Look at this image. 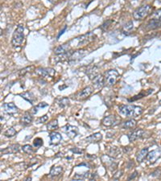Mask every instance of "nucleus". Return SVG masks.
<instances>
[{"label":"nucleus","instance_id":"1","mask_svg":"<svg viewBox=\"0 0 161 181\" xmlns=\"http://www.w3.org/2000/svg\"><path fill=\"white\" fill-rule=\"evenodd\" d=\"M143 108L134 105H121L118 107V113L126 118H136L142 114Z\"/></svg>","mask_w":161,"mask_h":181},{"label":"nucleus","instance_id":"2","mask_svg":"<svg viewBox=\"0 0 161 181\" xmlns=\"http://www.w3.org/2000/svg\"><path fill=\"white\" fill-rule=\"evenodd\" d=\"M96 39V36L94 34L93 32H88L86 34L81 35L80 36L77 37L75 39H72L71 41L69 42V44H74L76 43L75 47L77 48H80L82 46H85L87 44H90L91 42H93L94 39Z\"/></svg>","mask_w":161,"mask_h":181},{"label":"nucleus","instance_id":"3","mask_svg":"<svg viewBox=\"0 0 161 181\" xmlns=\"http://www.w3.org/2000/svg\"><path fill=\"white\" fill-rule=\"evenodd\" d=\"M24 27L23 24H19L15 30L13 32V36H12V44L14 46L15 48H18L20 47L23 43L24 40Z\"/></svg>","mask_w":161,"mask_h":181},{"label":"nucleus","instance_id":"4","mask_svg":"<svg viewBox=\"0 0 161 181\" xmlns=\"http://www.w3.org/2000/svg\"><path fill=\"white\" fill-rule=\"evenodd\" d=\"M152 12V7L151 5H143L142 7H139L134 12L133 17L136 20H143L147 18Z\"/></svg>","mask_w":161,"mask_h":181},{"label":"nucleus","instance_id":"5","mask_svg":"<svg viewBox=\"0 0 161 181\" xmlns=\"http://www.w3.org/2000/svg\"><path fill=\"white\" fill-rule=\"evenodd\" d=\"M119 77V73L117 70L115 69H111L106 71V74H105V82L106 85L108 86H113L116 84L118 80V78Z\"/></svg>","mask_w":161,"mask_h":181},{"label":"nucleus","instance_id":"6","mask_svg":"<svg viewBox=\"0 0 161 181\" xmlns=\"http://www.w3.org/2000/svg\"><path fill=\"white\" fill-rule=\"evenodd\" d=\"M36 73L40 77L46 79V80L53 79L56 74L55 70L51 68H39L36 70Z\"/></svg>","mask_w":161,"mask_h":181},{"label":"nucleus","instance_id":"7","mask_svg":"<svg viewBox=\"0 0 161 181\" xmlns=\"http://www.w3.org/2000/svg\"><path fill=\"white\" fill-rule=\"evenodd\" d=\"M106 154L113 159H118L122 157V151L119 147L111 146L106 148Z\"/></svg>","mask_w":161,"mask_h":181},{"label":"nucleus","instance_id":"8","mask_svg":"<svg viewBox=\"0 0 161 181\" xmlns=\"http://www.w3.org/2000/svg\"><path fill=\"white\" fill-rule=\"evenodd\" d=\"M92 83L95 89H97V90L101 89L104 85H106L105 77L101 74H98V75L95 76L92 79Z\"/></svg>","mask_w":161,"mask_h":181},{"label":"nucleus","instance_id":"9","mask_svg":"<svg viewBox=\"0 0 161 181\" xmlns=\"http://www.w3.org/2000/svg\"><path fill=\"white\" fill-rule=\"evenodd\" d=\"M63 129H64V133L66 134L67 136L70 138H74L77 135V134H78V129H77V127L74 126H71L69 124H67L66 126H64Z\"/></svg>","mask_w":161,"mask_h":181},{"label":"nucleus","instance_id":"10","mask_svg":"<svg viewBox=\"0 0 161 181\" xmlns=\"http://www.w3.org/2000/svg\"><path fill=\"white\" fill-rule=\"evenodd\" d=\"M161 157V151L160 150H155L152 151V152L147 154V160L150 163H156L158 159Z\"/></svg>","mask_w":161,"mask_h":181},{"label":"nucleus","instance_id":"11","mask_svg":"<svg viewBox=\"0 0 161 181\" xmlns=\"http://www.w3.org/2000/svg\"><path fill=\"white\" fill-rule=\"evenodd\" d=\"M118 119L115 115H109L107 117H105L102 120V125L105 126H112L118 124Z\"/></svg>","mask_w":161,"mask_h":181},{"label":"nucleus","instance_id":"12","mask_svg":"<svg viewBox=\"0 0 161 181\" xmlns=\"http://www.w3.org/2000/svg\"><path fill=\"white\" fill-rule=\"evenodd\" d=\"M2 108L3 109L5 112L8 114H15L16 113H18V107L12 102L10 103H4L2 105Z\"/></svg>","mask_w":161,"mask_h":181},{"label":"nucleus","instance_id":"13","mask_svg":"<svg viewBox=\"0 0 161 181\" xmlns=\"http://www.w3.org/2000/svg\"><path fill=\"white\" fill-rule=\"evenodd\" d=\"M94 92V90L91 86H88L85 87V89H83L80 92H79L77 95V99L78 100H83V99L87 98L88 97L90 96L92 93Z\"/></svg>","mask_w":161,"mask_h":181},{"label":"nucleus","instance_id":"14","mask_svg":"<svg viewBox=\"0 0 161 181\" xmlns=\"http://www.w3.org/2000/svg\"><path fill=\"white\" fill-rule=\"evenodd\" d=\"M103 157L105 159L101 158V159H102L103 163L106 164V167L109 168L110 170H111V171H115L118 166L117 163H115V162L112 161L113 158H111V156H109L108 155H103Z\"/></svg>","mask_w":161,"mask_h":181},{"label":"nucleus","instance_id":"15","mask_svg":"<svg viewBox=\"0 0 161 181\" xmlns=\"http://www.w3.org/2000/svg\"><path fill=\"white\" fill-rule=\"evenodd\" d=\"M71 49V45L69 44H62V45H60L57 47V48L54 49V53H55L56 55H61V54H64V53H68L69 52Z\"/></svg>","mask_w":161,"mask_h":181},{"label":"nucleus","instance_id":"16","mask_svg":"<svg viewBox=\"0 0 161 181\" xmlns=\"http://www.w3.org/2000/svg\"><path fill=\"white\" fill-rule=\"evenodd\" d=\"M49 137H50V143L52 145H58L60 144V142L62 140V136L60 133L58 132H51L49 134Z\"/></svg>","mask_w":161,"mask_h":181},{"label":"nucleus","instance_id":"17","mask_svg":"<svg viewBox=\"0 0 161 181\" xmlns=\"http://www.w3.org/2000/svg\"><path fill=\"white\" fill-rule=\"evenodd\" d=\"M143 134H144V131L143 130H136V131H134L133 132H131V134L128 135V138L129 141L131 142L135 141V140L140 138L143 137Z\"/></svg>","mask_w":161,"mask_h":181},{"label":"nucleus","instance_id":"18","mask_svg":"<svg viewBox=\"0 0 161 181\" xmlns=\"http://www.w3.org/2000/svg\"><path fill=\"white\" fill-rule=\"evenodd\" d=\"M86 51L84 50V49H80V50H77L74 52V53L72 54V56L69 58V60H72V61H77V60H80L81 58L84 57L85 55H86Z\"/></svg>","mask_w":161,"mask_h":181},{"label":"nucleus","instance_id":"19","mask_svg":"<svg viewBox=\"0 0 161 181\" xmlns=\"http://www.w3.org/2000/svg\"><path fill=\"white\" fill-rule=\"evenodd\" d=\"M101 139H102V135L101 133H95L86 138L85 141L89 143H97L100 142Z\"/></svg>","mask_w":161,"mask_h":181},{"label":"nucleus","instance_id":"20","mask_svg":"<svg viewBox=\"0 0 161 181\" xmlns=\"http://www.w3.org/2000/svg\"><path fill=\"white\" fill-rule=\"evenodd\" d=\"M20 146L19 144H12L9 147H7V148H5L4 150L1 151V153L3 154H13V153H17L19 151Z\"/></svg>","mask_w":161,"mask_h":181},{"label":"nucleus","instance_id":"21","mask_svg":"<svg viewBox=\"0 0 161 181\" xmlns=\"http://www.w3.org/2000/svg\"><path fill=\"white\" fill-rule=\"evenodd\" d=\"M161 27V19H152L147 24V28L149 30H154Z\"/></svg>","mask_w":161,"mask_h":181},{"label":"nucleus","instance_id":"22","mask_svg":"<svg viewBox=\"0 0 161 181\" xmlns=\"http://www.w3.org/2000/svg\"><path fill=\"white\" fill-rule=\"evenodd\" d=\"M134 29V23L132 21H129L128 23H127L123 27H122V34L125 36H129L131 34L132 31Z\"/></svg>","mask_w":161,"mask_h":181},{"label":"nucleus","instance_id":"23","mask_svg":"<svg viewBox=\"0 0 161 181\" xmlns=\"http://www.w3.org/2000/svg\"><path fill=\"white\" fill-rule=\"evenodd\" d=\"M20 96L23 97V99H25L26 101H28L29 103L33 105L34 102L36 101V97H35L34 94H32V92H25V93H23V94H21Z\"/></svg>","mask_w":161,"mask_h":181},{"label":"nucleus","instance_id":"24","mask_svg":"<svg viewBox=\"0 0 161 181\" xmlns=\"http://www.w3.org/2000/svg\"><path fill=\"white\" fill-rule=\"evenodd\" d=\"M137 125V121L135 119H129L127 121L122 122V124L121 125L122 129H125V130H130V129H133L135 128Z\"/></svg>","mask_w":161,"mask_h":181},{"label":"nucleus","instance_id":"25","mask_svg":"<svg viewBox=\"0 0 161 181\" xmlns=\"http://www.w3.org/2000/svg\"><path fill=\"white\" fill-rule=\"evenodd\" d=\"M147 154H148V148L147 147H144L139 152H138L136 159H137V161L139 163H142L145 159L147 158Z\"/></svg>","mask_w":161,"mask_h":181},{"label":"nucleus","instance_id":"26","mask_svg":"<svg viewBox=\"0 0 161 181\" xmlns=\"http://www.w3.org/2000/svg\"><path fill=\"white\" fill-rule=\"evenodd\" d=\"M93 178H94V175L90 174L89 172H85L84 174H76L74 176V179L75 180H82L85 179H92Z\"/></svg>","mask_w":161,"mask_h":181},{"label":"nucleus","instance_id":"27","mask_svg":"<svg viewBox=\"0 0 161 181\" xmlns=\"http://www.w3.org/2000/svg\"><path fill=\"white\" fill-rule=\"evenodd\" d=\"M63 171V167H53L52 169L50 171V173H49V176L51 177H57L59 176L61 173H62Z\"/></svg>","mask_w":161,"mask_h":181},{"label":"nucleus","instance_id":"28","mask_svg":"<svg viewBox=\"0 0 161 181\" xmlns=\"http://www.w3.org/2000/svg\"><path fill=\"white\" fill-rule=\"evenodd\" d=\"M32 119H33V118H32V115L29 113H26L21 118V122L26 126V125H29V124L32 123Z\"/></svg>","mask_w":161,"mask_h":181},{"label":"nucleus","instance_id":"29","mask_svg":"<svg viewBox=\"0 0 161 181\" xmlns=\"http://www.w3.org/2000/svg\"><path fill=\"white\" fill-rule=\"evenodd\" d=\"M86 73L87 75L90 77V78L92 80L93 78L95 76L98 75V69H97V67H90L89 69H88L87 72H86Z\"/></svg>","mask_w":161,"mask_h":181},{"label":"nucleus","instance_id":"30","mask_svg":"<svg viewBox=\"0 0 161 181\" xmlns=\"http://www.w3.org/2000/svg\"><path fill=\"white\" fill-rule=\"evenodd\" d=\"M58 105L61 108H65L69 105V99L68 97H61L58 100Z\"/></svg>","mask_w":161,"mask_h":181},{"label":"nucleus","instance_id":"31","mask_svg":"<svg viewBox=\"0 0 161 181\" xmlns=\"http://www.w3.org/2000/svg\"><path fill=\"white\" fill-rule=\"evenodd\" d=\"M47 128L49 131H53V130H56V129L58 128V121L57 119H53L48 122V125H47Z\"/></svg>","mask_w":161,"mask_h":181},{"label":"nucleus","instance_id":"32","mask_svg":"<svg viewBox=\"0 0 161 181\" xmlns=\"http://www.w3.org/2000/svg\"><path fill=\"white\" fill-rule=\"evenodd\" d=\"M47 106H48V104H47L46 102H40V103L38 104L36 106L32 108L31 112L32 113V114H37V112H38V110H39V109H43V108L47 107Z\"/></svg>","mask_w":161,"mask_h":181},{"label":"nucleus","instance_id":"33","mask_svg":"<svg viewBox=\"0 0 161 181\" xmlns=\"http://www.w3.org/2000/svg\"><path fill=\"white\" fill-rule=\"evenodd\" d=\"M16 133L17 132H16V131L13 127H10V128H8L7 131H5L4 135L7 138H12L15 135Z\"/></svg>","mask_w":161,"mask_h":181},{"label":"nucleus","instance_id":"34","mask_svg":"<svg viewBox=\"0 0 161 181\" xmlns=\"http://www.w3.org/2000/svg\"><path fill=\"white\" fill-rule=\"evenodd\" d=\"M34 66L33 65H31V66L26 67L25 69H21L20 71L19 72V75L20 76V77H23V76L26 75V74L28 73H30L31 71H32L33 69H34Z\"/></svg>","mask_w":161,"mask_h":181},{"label":"nucleus","instance_id":"35","mask_svg":"<svg viewBox=\"0 0 161 181\" xmlns=\"http://www.w3.org/2000/svg\"><path fill=\"white\" fill-rule=\"evenodd\" d=\"M22 150H23V151L24 153L28 154V155H32V154L34 152V150H33L32 146L28 144L23 146V147H22Z\"/></svg>","mask_w":161,"mask_h":181},{"label":"nucleus","instance_id":"36","mask_svg":"<svg viewBox=\"0 0 161 181\" xmlns=\"http://www.w3.org/2000/svg\"><path fill=\"white\" fill-rule=\"evenodd\" d=\"M43 144H44V141L40 138H36L33 141V145L36 148H39L43 146Z\"/></svg>","mask_w":161,"mask_h":181},{"label":"nucleus","instance_id":"37","mask_svg":"<svg viewBox=\"0 0 161 181\" xmlns=\"http://www.w3.org/2000/svg\"><path fill=\"white\" fill-rule=\"evenodd\" d=\"M111 23H112V21H111V20L106 21V22H105V23H104L101 26V28L103 31H106L109 28H110V26H111Z\"/></svg>","mask_w":161,"mask_h":181},{"label":"nucleus","instance_id":"38","mask_svg":"<svg viewBox=\"0 0 161 181\" xmlns=\"http://www.w3.org/2000/svg\"><path fill=\"white\" fill-rule=\"evenodd\" d=\"M150 93H152V92H149V93H147V94H143V93H141V94H139V95H136V96H135L134 97H132L131 99H128V101H135V100H137V99H139V98H141V97H143L145 96V95H147V94H149Z\"/></svg>","mask_w":161,"mask_h":181},{"label":"nucleus","instance_id":"39","mask_svg":"<svg viewBox=\"0 0 161 181\" xmlns=\"http://www.w3.org/2000/svg\"><path fill=\"white\" fill-rule=\"evenodd\" d=\"M48 119V115H44V116H42V117L39 118L38 120H37V122L38 123H44V122H46Z\"/></svg>","mask_w":161,"mask_h":181},{"label":"nucleus","instance_id":"40","mask_svg":"<svg viewBox=\"0 0 161 181\" xmlns=\"http://www.w3.org/2000/svg\"><path fill=\"white\" fill-rule=\"evenodd\" d=\"M152 18L161 19V9L158 10V11H156V12H154L153 15H152Z\"/></svg>","mask_w":161,"mask_h":181},{"label":"nucleus","instance_id":"41","mask_svg":"<svg viewBox=\"0 0 161 181\" xmlns=\"http://www.w3.org/2000/svg\"><path fill=\"white\" fill-rule=\"evenodd\" d=\"M137 175H138V172H134V175H131V176H129L128 177V180H131V179H135V177L137 176Z\"/></svg>","mask_w":161,"mask_h":181},{"label":"nucleus","instance_id":"42","mask_svg":"<svg viewBox=\"0 0 161 181\" xmlns=\"http://www.w3.org/2000/svg\"><path fill=\"white\" fill-rule=\"evenodd\" d=\"M66 28H67V27H66V26H64V28H63V30H62V31H60V33H59V35H58V36H57V39H59V38H60V36H61V35H62L63 33H64V31L66 30Z\"/></svg>","mask_w":161,"mask_h":181},{"label":"nucleus","instance_id":"43","mask_svg":"<svg viewBox=\"0 0 161 181\" xmlns=\"http://www.w3.org/2000/svg\"><path fill=\"white\" fill-rule=\"evenodd\" d=\"M48 1H49L50 2H52V3H54V2H57V0H48Z\"/></svg>","mask_w":161,"mask_h":181},{"label":"nucleus","instance_id":"44","mask_svg":"<svg viewBox=\"0 0 161 181\" xmlns=\"http://www.w3.org/2000/svg\"><path fill=\"white\" fill-rule=\"evenodd\" d=\"M159 103H160V105H161V100H160V101H159Z\"/></svg>","mask_w":161,"mask_h":181}]
</instances>
